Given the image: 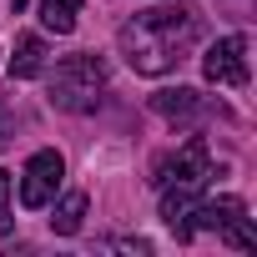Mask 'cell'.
I'll return each mask as SVG.
<instances>
[{"label": "cell", "mask_w": 257, "mask_h": 257, "mask_svg": "<svg viewBox=\"0 0 257 257\" xmlns=\"http://www.w3.org/2000/svg\"><path fill=\"white\" fill-rule=\"evenodd\" d=\"M76 16H81V0H41V26L56 36H71Z\"/></svg>", "instance_id": "cell-10"}, {"label": "cell", "mask_w": 257, "mask_h": 257, "mask_svg": "<svg viewBox=\"0 0 257 257\" xmlns=\"http://www.w3.org/2000/svg\"><path fill=\"white\" fill-rule=\"evenodd\" d=\"M202 36V11L197 6H152V11H137L132 21L121 26L116 46L126 56V66L142 71V76H167L187 61V51L197 46Z\"/></svg>", "instance_id": "cell-1"}, {"label": "cell", "mask_w": 257, "mask_h": 257, "mask_svg": "<svg viewBox=\"0 0 257 257\" xmlns=\"http://www.w3.org/2000/svg\"><path fill=\"white\" fill-rule=\"evenodd\" d=\"M152 111H157V116H172V121H192V116H202V111H207V96H202V91H192V86L157 91V96H152Z\"/></svg>", "instance_id": "cell-8"}, {"label": "cell", "mask_w": 257, "mask_h": 257, "mask_svg": "<svg viewBox=\"0 0 257 257\" xmlns=\"http://www.w3.org/2000/svg\"><path fill=\"white\" fill-rule=\"evenodd\" d=\"M101 91H106V61L91 56V51L66 56V61L56 66V76H51V101H56L61 111H76V116H81V111H96Z\"/></svg>", "instance_id": "cell-2"}, {"label": "cell", "mask_w": 257, "mask_h": 257, "mask_svg": "<svg viewBox=\"0 0 257 257\" xmlns=\"http://www.w3.org/2000/svg\"><path fill=\"white\" fill-rule=\"evenodd\" d=\"M81 217H86V192H66L61 207H56V217H51V232L71 237V232H81Z\"/></svg>", "instance_id": "cell-11"}, {"label": "cell", "mask_w": 257, "mask_h": 257, "mask_svg": "<svg viewBox=\"0 0 257 257\" xmlns=\"http://www.w3.org/2000/svg\"><path fill=\"white\" fill-rule=\"evenodd\" d=\"M202 76L212 86H247V36H222L202 56Z\"/></svg>", "instance_id": "cell-5"}, {"label": "cell", "mask_w": 257, "mask_h": 257, "mask_svg": "<svg viewBox=\"0 0 257 257\" xmlns=\"http://www.w3.org/2000/svg\"><path fill=\"white\" fill-rule=\"evenodd\" d=\"M197 227H207V232H222L237 252H252L257 247V237H252V222H247V207L237 202V197H202L197 207H192V232Z\"/></svg>", "instance_id": "cell-3"}, {"label": "cell", "mask_w": 257, "mask_h": 257, "mask_svg": "<svg viewBox=\"0 0 257 257\" xmlns=\"http://www.w3.org/2000/svg\"><path fill=\"white\" fill-rule=\"evenodd\" d=\"M11 232V172H0V237Z\"/></svg>", "instance_id": "cell-12"}, {"label": "cell", "mask_w": 257, "mask_h": 257, "mask_svg": "<svg viewBox=\"0 0 257 257\" xmlns=\"http://www.w3.org/2000/svg\"><path fill=\"white\" fill-rule=\"evenodd\" d=\"M207 177H212V152H207L202 137H192V142L162 167V182H192V187H207Z\"/></svg>", "instance_id": "cell-6"}, {"label": "cell", "mask_w": 257, "mask_h": 257, "mask_svg": "<svg viewBox=\"0 0 257 257\" xmlns=\"http://www.w3.org/2000/svg\"><path fill=\"white\" fill-rule=\"evenodd\" d=\"M202 202V187L192 182H167L162 192V222L177 232V237H192V207Z\"/></svg>", "instance_id": "cell-7"}, {"label": "cell", "mask_w": 257, "mask_h": 257, "mask_svg": "<svg viewBox=\"0 0 257 257\" xmlns=\"http://www.w3.org/2000/svg\"><path fill=\"white\" fill-rule=\"evenodd\" d=\"M61 177H66V162H61V152H36V157L26 162V172H21V202H26L31 212H41V207L56 197Z\"/></svg>", "instance_id": "cell-4"}, {"label": "cell", "mask_w": 257, "mask_h": 257, "mask_svg": "<svg viewBox=\"0 0 257 257\" xmlns=\"http://www.w3.org/2000/svg\"><path fill=\"white\" fill-rule=\"evenodd\" d=\"M11 11H16V16H21V11H26V0H11Z\"/></svg>", "instance_id": "cell-13"}, {"label": "cell", "mask_w": 257, "mask_h": 257, "mask_svg": "<svg viewBox=\"0 0 257 257\" xmlns=\"http://www.w3.org/2000/svg\"><path fill=\"white\" fill-rule=\"evenodd\" d=\"M46 71V41L41 36H21L11 51V81H36Z\"/></svg>", "instance_id": "cell-9"}]
</instances>
